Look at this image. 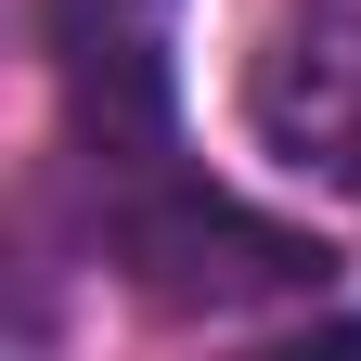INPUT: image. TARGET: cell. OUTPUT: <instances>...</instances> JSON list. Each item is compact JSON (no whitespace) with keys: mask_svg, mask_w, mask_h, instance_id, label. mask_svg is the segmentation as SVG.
I'll return each instance as SVG.
<instances>
[{"mask_svg":"<svg viewBox=\"0 0 361 361\" xmlns=\"http://www.w3.org/2000/svg\"><path fill=\"white\" fill-rule=\"evenodd\" d=\"M90 245L116 258L129 297L180 310V323H245V310H284V297H323L336 284V245L323 233L219 194V180L180 168V155L90 180Z\"/></svg>","mask_w":361,"mask_h":361,"instance_id":"obj_1","label":"cell"},{"mask_svg":"<svg viewBox=\"0 0 361 361\" xmlns=\"http://www.w3.org/2000/svg\"><path fill=\"white\" fill-rule=\"evenodd\" d=\"M39 39H52V78H65L78 180L180 155V116H168V0H39Z\"/></svg>","mask_w":361,"mask_h":361,"instance_id":"obj_2","label":"cell"},{"mask_svg":"<svg viewBox=\"0 0 361 361\" xmlns=\"http://www.w3.org/2000/svg\"><path fill=\"white\" fill-rule=\"evenodd\" d=\"M258 142L323 194H361V0H297L245 78Z\"/></svg>","mask_w":361,"mask_h":361,"instance_id":"obj_3","label":"cell"}]
</instances>
